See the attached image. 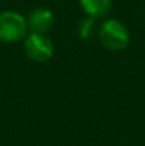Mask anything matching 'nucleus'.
Listing matches in <instances>:
<instances>
[{"instance_id":"f257e3e1","label":"nucleus","mask_w":145,"mask_h":146,"mask_svg":"<svg viewBox=\"0 0 145 146\" xmlns=\"http://www.w3.org/2000/svg\"><path fill=\"white\" fill-rule=\"evenodd\" d=\"M98 37L101 44L111 51H121L130 43V33L127 27L115 19H108L101 24Z\"/></svg>"},{"instance_id":"f03ea898","label":"nucleus","mask_w":145,"mask_h":146,"mask_svg":"<svg viewBox=\"0 0 145 146\" xmlns=\"http://www.w3.org/2000/svg\"><path fill=\"white\" fill-rule=\"evenodd\" d=\"M27 21L26 19L11 10L0 11V41L10 44L23 40L27 34Z\"/></svg>"},{"instance_id":"7ed1b4c3","label":"nucleus","mask_w":145,"mask_h":146,"mask_svg":"<svg viewBox=\"0 0 145 146\" xmlns=\"http://www.w3.org/2000/svg\"><path fill=\"white\" fill-rule=\"evenodd\" d=\"M24 51L30 60L36 62H47L54 54V46L47 34L30 33L24 40Z\"/></svg>"},{"instance_id":"20e7f679","label":"nucleus","mask_w":145,"mask_h":146,"mask_svg":"<svg viewBox=\"0 0 145 146\" xmlns=\"http://www.w3.org/2000/svg\"><path fill=\"white\" fill-rule=\"evenodd\" d=\"M26 21H27V30L30 33L47 34L54 27V14L48 9L40 7L33 10L26 19Z\"/></svg>"},{"instance_id":"39448f33","label":"nucleus","mask_w":145,"mask_h":146,"mask_svg":"<svg viewBox=\"0 0 145 146\" xmlns=\"http://www.w3.org/2000/svg\"><path fill=\"white\" fill-rule=\"evenodd\" d=\"M80 4L90 17L97 19L105 16L110 11L112 0H80Z\"/></svg>"}]
</instances>
